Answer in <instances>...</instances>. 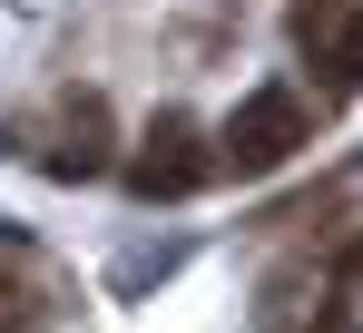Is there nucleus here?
<instances>
[{
    "instance_id": "nucleus-1",
    "label": "nucleus",
    "mask_w": 363,
    "mask_h": 333,
    "mask_svg": "<svg viewBox=\"0 0 363 333\" xmlns=\"http://www.w3.org/2000/svg\"><path fill=\"white\" fill-rule=\"evenodd\" d=\"M304 147V98L295 89H245L236 118L216 128V176H275Z\"/></svg>"
},
{
    "instance_id": "nucleus-2",
    "label": "nucleus",
    "mask_w": 363,
    "mask_h": 333,
    "mask_svg": "<svg viewBox=\"0 0 363 333\" xmlns=\"http://www.w3.org/2000/svg\"><path fill=\"white\" fill-rule=\"evenodd\" d=\"M216 176V147H206V128L186 108H157L147 118V137H138V157H128V196H147V206H177Z\"/></svg>"
},
{
    "instance_id": "nucleus-3",
    "label": "nucleus",
    "mask_w": 363,
    "mask_h": 333,
    "mask_svg": "<svg viewBox=\"0 0 363 333\" xmlns=\"http://www.w3.org/2000/svg\"><path fill=\"white\" fill-rule=\"evenodd\" d=\"M295 40L314 50V69L334 79V98H354V89H363V10L334 20L324 0H304V10H295Z\"/></svg>"
}]
</instances>
